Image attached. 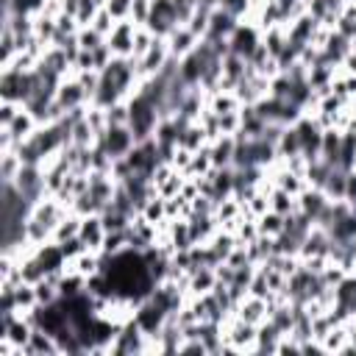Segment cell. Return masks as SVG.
<instances>
[{"mask_svg":"<svg viewBox=\"0 0 356 356\" xmlns=\"http://www.w3.org/2000/svg\"><path fill=\"white\" fill-rule=\"evenodd\" d=\"M97 145L117 161V159H125L131 150H134V145H136V136H134V131H131V125H111L100 139H97Z\"/></svg>","mask_w":356,"mask_h":356,"instance_id":"6da1fadb","label":"cell"},{"mask_svg":"<svg viewBox=\"0 0 356 356\" xmlns=\"http://www.w3.org/2000/svg\"><path fill=\"white\" fill-rule=\"evenodd\" d=\"M178 14H175V3L172 0H153V8H150V17L145 22V28H150L156 36L167 39L175 28H178Z\"/></svg>","mask_w":356,"mask_h":356,"instance_id":"7a4b0ae2","label":"cell"},{"mask_svg":"<svg viewBox=\"0 0 356 356\" xmlns=\"http://www.w3.org/2000/svg\"><path fill=\"white\" fill-rule=\"evenodd\" d=\"M259 44H261V31H259V25H253V22H248V19H242V22L236 25V31L228 36L231 53H234V56H242V58H250Z\"/></svg>","mask_w":356,"mask_h":356,"instance_id":"3957f363","label":"cell"},{"mask_svg":"<svg viewBox=\"0 0 356 356\" xmlns=\"http://www.w3.org/2000/svg\"><path fill=\"white\" fill-rule=\"evenodd\" d=\"M170 61V47H167V39H161V36H156V42H153V47L142 56V58H136V78L139 81H145V78H153V75H159L161 70H164V64Z\"/></svg>","mask_w":356,"mask_h":356,"instance_id":"277c9868","label":"cell"},{"mask_svg":"<svg viewBox=\"0 0 356 356\" xmlns=\"http://www.w3.org/2000/svg\"><path fill=\"white\" fill-rule=\"evenodd\" d=\"M136 28L139 25L134 19H117L111 33L106 36V44L111 47V53L117 58H131L134 56V33H136Z\"/></svg>","mask_w":356,"mask_h":356,"instance_id":"5b68a950","label":"cell"},{"mask_svg":"<svg viewBox=\"0 0 356 356\" xmlns=\"http://www.w3.org/2000/svg\"><path fill=\"white\" fill-rule=\"evenodd\" d=\"M53 100L61 106V111H64V114H70V111H75V108H83V106H89V100H86V92H83V86L78 83V78H75V75H67V78H61V83L56 86V95H53Z\"/></svg>","mask_w":356,"mask_h":356,"instance_id":"8992f818","label":"cell"},{"mask_svg":"<svg viewBox=\"0 0 356 356\" xmlns=\"http://www.w3.org/2000/svg\"><path fill=\"white\" fill-rule=\"evenodd\" d=\"M81 242L86 245V250L103 253V242H106V225L100 220V214H86L81 220Z\"/></svg>","mask_w":356,"mask_h":356,"instance_id":"52a82bcc","label":"cell"},{"mask_svg":"<svg viewBox=\"0 0 356 356\" xmlns=\"http://www.w3.org/2000/svg\"><path fill=\"white\" fill-rule=\"evenodd\" d=\"M236 317L250 323V325H261L267 317H270V306H267V298H259V295H245L239 303H236Z\"/></svg>","mask_w":356,"mask_h":356,"instance_id":"ba28073f","label":"cell"},{"mask_svg":"<svg viewBox=\"0 0 356 356\" xmlns=\"http://www.w3.org/2000/svg\"><path fill=\"white\" fill-rule=\"evenodd\" d=\"M39 125H42V122L33 117V111H28V108L22 106V111H19V114L11 120V125H6L3 131H6V134L14 139V145L19 147L25 139H31V136H33V131H36Z\"/></svg>","mask_w":356,"mask_h":356,"instance_id":"9c48e42d","label":"cell"},{"mask_svg":"<svg viewBox=\"0 0 356 356\" xmlns=\"http://www.w3.org/2000/svg\"><path fill=\"white\" fill-rule=\"evenodd\" d=\"M22 356H61L58 339L53 334H47L44 328H33L28 345L22 348Z\"/></svg>","mask_w":356,"mask_h":356,"instance_id":"30bf717a","label":"cell"},{"mask_svg":"<svg viewBox=\"0 0 356 356\" xmlns=\"http://www.w3.org/2000/svg\"><path fill=\"white\" fill-rule=\"evenodd\" d=\"M236 25H239V19L231 17L228 11H222V8L217 6V8H211V14H209V31H206L203 39H228V36L236 31Z\"/></svg>","mask_w":356,"mask_h":356,"instance_id":"8fae6325","label":"cell"},{"mask_svg":"<svg viewBox=\"0 0 356 356\" xmlns=\"http://www.w3.org/2000/svg\"><path fill=\"white\" fill-rule=\"evenodd\" d=\"M197 44H200V36L192 33L186 25H178V28L167 36V47H170V56H172V58H184V56L192 53Z\"/></svg>","mask_w":356,"mask_h":356,"instance_id":"7c38bea8","label":"cell"},{"mask_svg":"<svg viewBox=\"0 0 356 356\" xmlns=\"http://www.w3.org/2000/svg\"><path fill=\"white\" fill-rule=\"evenodd\" d=\"M325 206H328V197H325V192L317 189V186H306V189L298 195V209H300L306 217H312V222H314V217H317Z\"/></svg>","mask_w":356,"mask_h":356,"instance_id":"4fadbf2b","label":"cell"},{"mask_svg":"<svg viewBox=\"0 0 356 356\" xmlns=\"http://www.w3.org/2000/svg\"><path fill=\"white\" fill-rule=\"evenodd\" d=\"M214 284H217V273H214V267H195V270L189 273L186 295H189V298H195V295H206V292L214 289Z\"/></svg>","mask_w":356,"mask_h":356,"instance_id":"5bb4252c","label":"cell"},{"mask_svg":"<svg viewBox=\"0 0 356 356\" xmlns=\"http://www.w3.org/2000/svg\"><path fill=\"white\" fill-rule=\"evenodd\" d=\"M211 147V164L214 167H231L234 164V150H236V136H217L209 142Z\"/></svg>","mask_w":356,"mask_h":356,"instance_id":"9a60e30c","label":"cell"},{"mask_svg":"<svg viewBox=\"0 0 356 356\" xmlns=\"http://www.w3.org/2000/svg\"><path fill=\"white\" fill-rule=\"evenodd\" d=\"M178 145L186 147V150H192V153H197L203 145H209V134H206V128H203L200 122H186V125L181 128Z\"/></svg>","mask_w":356,"mask_h":356,"instance_id":"2e32d148","label":"cell"},{"mask_svg":"<svg viewBox=\"0 0 356 356\" xmlns=\"http://www.w3.org/2000/svg\"><path fill=\"white\" fill-rule=\"evenodd\" d=\"M81 214L78 211H70V214H64L61 220H58V225L53 228V242L56 245H64V242H70V239H75L78 234H81Z\"/></svg>","mask_w":356,"mask_h":356,"instance_id":"e0dca14e","label":"cell"},{"mask_svg":"<svg viewBox=\"0 0 356 356\" xmlns=\"http://www.w3.org/2000/svg\"><path fill=\"white\" fill-rule=\"evenodd\" d=\"M345 189H348V170L334 167L323 184V192L328 200H345Z\"/></svg>","mask_w":356,"mask_h":356,"instance_id":"ac0fdd59","label":"cell"},{"mask_svg":"<svg viewBox=\"0 0 356 356\" xmlns=\"http://www.w3.org/2000/svg\"><path fill=\"white\" fill-rule=\"evenodd\" d=\"M348 339H350L348 323H334L331 331H328L320 342H323V350H325V353H342V348L348 345Z\"/></svg>","mask_w":356,"mask_h":356,"instance_id":"d6986e66","label":"cell"},{"mask_svg":"<svg viewBox=\"0 0 356 356\" xmlns=\"http://www.w3.org/2000/svg\"><path fill=\"white\" fill-rule=\"evenodd\" d=\"M19 170H22V159H19L17 147L14 150H0V181L3 184H14Z\"/></svg>","mask_w":356,"mask_h":356,"instance_id":"ffe728a7","label":"cell"},{"mask_svg":"<svg viewBox=\"0 0 356 356\" xmlns=\"http://www.w3.org/2000/svg\"><path fill=\"white\" fill-rule=\"evenodd\" d=\"M270 209L278 211V214H284V217L300 211V209H298V197L289 195V192L281 189V186H273V189H270Z\"/></svg>","mask_w":356,"mask_h":356,"instance_id":"44dd1931","label":"cell"},{"mask_svg":"<svg viewBox=\"0 0 356 356\" xmlns=\"http://www.w3.org/2000/svg\"><path fill=\"white\" fill-rule=\"evenodd\" d=\"M256 225H259V234L261 236H278L286 231V217L278 214V211H264L261 217H256Z\"/></svg>","mask_w":356,"mask_h":356,"instance_id":"7402d4cb","label":"cell"},{"mask_svg":"<svg viewBox=\"0 0 356 356\" xmlns=\"http://www.w3.org/2000/svg\"><path fill=\"white\" fill-rule=\"evenodd\" d=\"M242 108V103H239V97H236V92H214V95H209V111H214V114H228V111H239Z\"/></svg>","mask_w":356,"mask_h":356,"instance_id":"603a6c76","label":"cell"},{"mask_svg":"<svg viewBox=\"0 0 356 356\" xmlns=\"http://www.w3.org/2000/svg\"><path fill=\"white\" fill-rule=\"evenodd\" d=\"M17 53H19V39H17V33H14L11 28H3V31H0V61H3V67H8V64L17 58Z\"/></svg>","mask_w":356,"mask_h":356,"instance_id":"cb8c5ba5","label":"cell"},{"mask_svg":"<svg viewBox=\"0 0 356 356\" xmlns=\"http://www.w3.org/2000/svg\"><path fill=\"white\" fill-rule=\"evenodd\" d=\"M275 147H278V159L298 156V153H300V136H298V128H295V125H286Z\"/></svg>","mask_w":356,"mask_h":356,"instance_id":"d4e9b609","label":"cell"},{"mask_svg":"<svg viewBox=\"0 0 356 356\" xmlns=\"http://www.w3.org/2000/svg\"><path fill=\"white\" fill-rule=\"evenodd\" d=\"M139 214L145 217V220H150L153 225H159V222H164L167 220V209H164V197L156 192V195H150L147 197V203L139 209Z\"/></svg>","mask_w":356,"mask_h":356,"instance_id":"484cf974","label":"cell"},{"mask_svg":"<svg viewBox=\"0 0 356 356\" xmlns=\"http://www.w3.org/2000/svg\"><path fill=\"white\" fill-rule=\"evenodd\" d=\"M153 42H156V33H153L150 28L139 25L136 33H134V56H131V58H142V56L153 47Z\"/></svg>","mask_w":356,"mask_h":356,"instance_id":"4316f807","label":"cell"},{"mask_svg":"<svg viewBox=\"0 0 356 356\" xmlns=\"http://www.w3.org/2000/svg\"><path fill=\"white\" fill-rule=\"evenodd\" d=\"M78 44H81V50H97L100 44H106V36L100 31H95L92 25H83L78 31Z\"/></svg>","mask_w":356,"mask_h":356,"instance_id":"83f0119b","label":"cell"},{"mask_svg":"<svg viewBox=\"0 0 356 356\" xmlns=\"http://www.w3.org/2000/svg\"><path fill=\"white\" fill-rule=\"evenodd\" d=\"M106 117H108V128L111 125H128L131 120V108H128V100H117L106 108Z\"/></svg>","mask_w":356,"mask_h":356,"instance_id":"f1b7e54d","label":"cell"},{"mask_svg":"<svg viewBox=\"0 0 356 356\" xmlns=\"http://www.w3.org/2000/svg\"><path fill=\"white\" fill-rule=\"evenodd\" d=\"M217 6H220L222 11H228L231 17H236L239 22L248 19V14H250V0H220Z\"/></svg>","mask_w":356,"mask_h":356,"instance_id":"f546056e","label":"cell"},{"mask_svg":"<svg viewBox=\"0 0 356 356\" xmlns=\"http://www.w3.org/2000/svg\"><path fill=\"white\" fill-rule=\"evenodd\" d=\"M345 275H348V273H345V270H342L337 261H328V264L320 270V281H323L325 286H331V289H334V286H337V284H339Z\"/></svg>","mask_w":356,"mask_h":356,"instance_id":"4dcf8cb0","label":"cell"},{"mask_svg":"<svg viewBox=\"0 0 356 356\" xmlns=\"http://www.w3.org/2000/svg\"><path fill=\"white\" fill-rule=\"evenodd\" d=\"M114 25H117V19H114V17L100 6V8H97V14H95V19H92V28H95V31H100L103 36H108Z\"/></svg>","mask_w":356,"mask_h":356,"instance_id":"1f68e13d","label":"cell"},{"mask_svg":"<svg viewBox=\"0 0 356 356\" xmlns=\"http://www.w3.org/2000/svg\"><path fill=\"white\" fill-rule=\"evenodd\" d=\"M19 111H22V103H17V100H3V97H0V128L11 125V120H14Z\"/></svg>","mask_w":356,"mask_h":356,"instance_id":"d6a6232c","label":"cell"},{"mask_svg":"<svg viewBox=\"0 0 356 356\" xmlns=\"http://www.w3.org/2000/svg\"><path fill=\"white\" fill-rule=\"evenodd\" d=\"M131 3L134 0H106V11L114 17V19H131Z\"/></svg>","mask_w":356,"mask_h":356,"instance_id":"836d02e7","label":"cell"},{"mask_svg":"<svg viewBox=\"0 0 356 356\" xmlns=\"http://www.w3.org/2000/svg\"><path fill=\"white\" fill-rule=\"evenodd\" d=\"M150 8H153V0H134L131 3V19L136 25H145L150 17Z\"/></svg>","mask_w":356,"mask_h":356,"instance_id":"e575fe53","label":"cell"},{"mask_svg":"<svg viewBox=\"0 0 356 356\" xmlns=\"http://www.w3.org/2000/svg\"><path fill=\"white\" fill-rule=\"evenodd\" d=\"M61 8H64V14H70V17H78L81 0H61Z\"/></svg>","mask_w":356,"mask_h":356,"instance_id":"d590c367","label":"cell"},{"mask_svg":"<svg viewBox=\"0 0 356 356\" xmlns=\"http://www.w3.org/2000/svg\"><path fill=\"white\" fill-rule=\"evenodd\" d=\"M350 172H356V156H353V164H350Z\"/></svg>","mask_w":356,"mask_h":356,"instance_id":"8d00e7d4","label":"cell"},{"mask_svg":"<svg viewBox=\"0 0 356 356\" xmlns=\"http://www.w3.org/2000/svg\"><path fill=\"white\" fill-rule=\"evenodd\" d=\"M348 134H353V139H356V128H353V131H348Z\"/></svg>","mask_w":356,"mask_h":356,"instance_id":"74e56055","label":"cell"}]
</instances>
